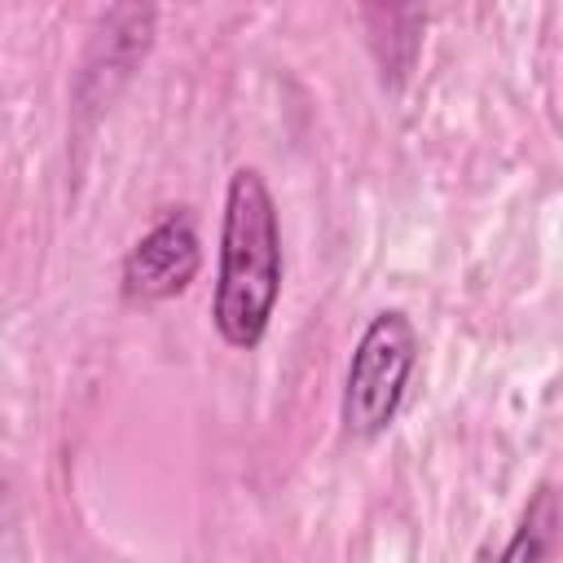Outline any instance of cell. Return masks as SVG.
Segmentation results:
<instances>
[{"label": "cell", "mask_w": 563, "mask_h": 563, "mask_svg": "<svg viewBox=\"0 0 563 563\" xmlns=\"http://www.w3.org/2000/svg\"><path fill=\"white\" fill-rule=\"evenodd\" d=\"M282 295V224L277 202L255 167H238L224 189L220 273L211 321L229 347H255Z\"/></svg>", "instance_id": "1"}, {"label": "cell", "mask_w": 563, "mask_h": 563, "mask_svg": "<svg viewBox=\"0 0 563 563\" xmlns=\"http://www.w3.org/2000/svg\"><path fill=\"white\" fill-rule=\"evenodd\" d=\"M418 365V330L405 312L387 308L378 312L361 339L356 352L347 361V378H343V400H339V418L343 431L352 440H378L409 387V374Z\"/></svg>", "instance_id": "2"}, {"label": "cell", "mask_w": 563, "mask_h": 563, "mask_svg": "<svg viewBox=\"0 0 563 563\" xmlns=\"http://www.w3.org/2000/svg\"><path fill=\"white\" fill-rule=\"evenodd\" d=\"M198 268H202V242H198L194 216L185 207H172L150 233L132 242V251L123 255L119 286H123V299L132 303H158L189 290Z\"/></svg>", "instance_id": "3"}, {"label": "cell", "mask_w": 563, "mask_h": 563, "mask_svg": "<svg viewBox=\"0 0 563 563\" xmlns=\"http://www.w3.org/2000/svg\"><path fill=\"white\" fill-rule=\"evenodd\" d=\"M554 545H559V493L545 484L528 501L497 563H554Z\"/></svg>", "instance_id": "4"}]
</instances>
